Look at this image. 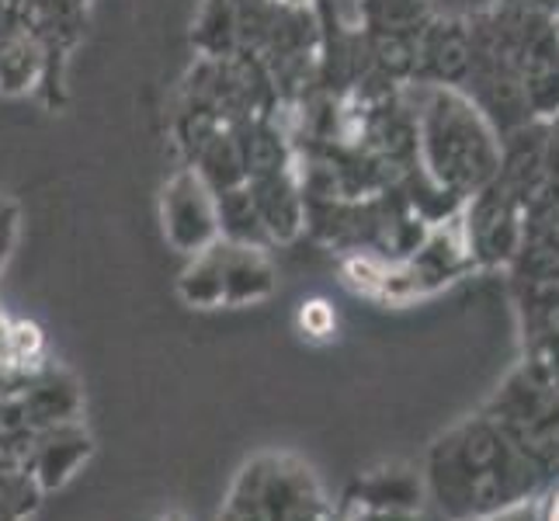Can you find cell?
I'll return each instance as SVG.
<instances>
[{
  "label": "cell",
  "instance_id": "1",
  "mask_svg": "<svg viewBox=\"0 0 559 521\" xmlns=\"http://www.w3.org/2000/svg\"><path fill=\"white\" fill-rule=\"evenodd\" d=\"M543 470L522 446L490 424H469L441 438L428 462V487L438 508L455 521L504 514L525 500Z\"/></svg>",
  "mask_w": 559,
  "mask_h": 521
},
{
  "label": "cell",
  "instance_id": "2",
  "mask_svg": "<svg viewBox=\"0 0 559 521\" xmlns=\"http://www.w3.org/2000/svg\"><path fill=\"white\" fill-rule=\"evenodd\" d=\"M306 511V473L278 459L247 466L219 521H296Z\"/></svg>",
  "mask_w": 559,
  "mask_h": 521
},
{
  "label": "cell",
  "instance_id": "3",
  "mask_svg": "<svg viewBox=\"0 0 559 521\" xmlns=\"http://www.w3.org/2000/svg\"><path fill=\"white\" fill-rule=\"evenodd\" d=\"M87 455V438H52L49 446L38 449V476L46 487H60L76 470V462Z\"/></svg>",
  "mask_w": 559,
  "mask_h": 521
},
{
  "label": "cell",
  "instance_id": "4",
  "mask_svg": "<svg viewBox=\"0 0 559 521\" xmlns=\"http://www.w3.org/2000/svg\"><path fill=\"white\" fill-rule=\"evenodd\" d=\"M549 521H559V494L552 497V508H549Z\"/></svg>",
  "mask_w": 559,
  "mask_h": 521
},
{
  "label": "cell",
  "instance_id": "5",
  "mask_svg": "<svg viewBox=\"0 0 559 521\" xmlns=\"http://www.w3.org/2000/svg\"><path fill=\"white\" fill-rule=\"evenodd\" d=\"M164 521H181V518H178V514H170V518H164Z\"/></svg>",
  "mask_w": 559,
  "mask_h": 521
}]
</instances>
